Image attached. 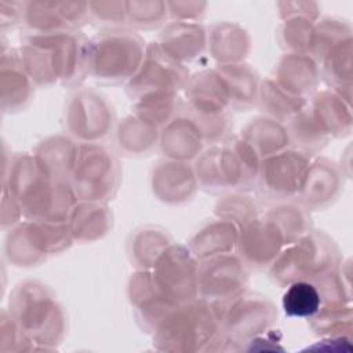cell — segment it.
Returning a JSON list of instances; mask_svg holds the SVG:
<instances>
[{"label":"cell","instance_id":"d6986e66","mask_svg":"<svg viewBox=\"0 0 353 353\" xmlns=\"http://www.w3.org/2000/svg\"><path fill=\"white\" fill-rule=\"evenodd\" d=\"M207 43L214 57L225 63H237L250 50L247 32L229 22L215 25L207 36Z\"/></svg>","mask_w":353,"mask_h":353},{"label":"cell","instance_id":"7402d4cb","mask_svg":"<svg viewBox=\"0 0 353 353\" xmlns=\"http://www.w3.org/2000/svg\"><path fill=\"white\" fill-rule=\"evenodd\" d=\"M323 302V295L320 288L307 280H299L290 283L281 305L284 313L290 317H313L320 312Z\"/></svg>","mask_w":353,"mask_h":353},{"label":"cell","instance_id":"44dd1931","mask_svg":"<svg viewBox=\"0 0 353 353\" xmlns=\"http://www.w3.org/2000/svg\"><path fill=\"white\" fill-rule=\"evenodd\" d=\"M159 134L156 127L137 117H125L123 123L119 124L116 131V141L120 150L128 153L130 156L149 153L153 146H156Z\"/></svg>","mask_w":353,"mask_h":353},{"label":"cell","instance_id":"6da1fadb","mask_svg":"<svg viewBox=\"0 0 353 353\" xmlns=\"http://www.w3.org/2000/svg\"><path fill=\"white\" fill-rule=\"evenodd\" d=\"M259 154L243 138L214 146L199 156L197 183L211 192L245 189L258 182Z\"/></svg>","mask_w":353,"mask_h":353},{"label":"cell","instance_id":"9a60e30c","mask_svg":"<svg viewBox=\"0 0 353 353\" xmlns=\"http://www.w3.org/2000/svg\"><path fill=\"white\" fill-rule=\"evenodd\" d=\"M205 43L207 34L201 25L175 21L163 30L157 44L168 57L181 62L200 57Z\"/></svg>","mask_w":353,"mask_h":353},{"label":"cell","instance_id":"ffe728a7","mask_svg":"<svg viewBox=\"0 0 353 353\" xmlns=\"http://www.w3.org/2000/svg\"><path fill=\"white\" fill-rule=\"evenodd\" d=\"M241 138L248 142L259 157H268L285 149L290 142L288 130L284 128L276 119H256L250 123Z\"/></svg>","mask_w":353,"mask_h":353},{"label":"cell","instance_id":"5bb4252c","mask_svg":"<svg viewBox=\"0 0 353 353\" xmlns=\"http://www.w3.org/2000/svg\"><path fill=\"white\" fill-rule=\"evenodd\" d=\"M181 114L164 125L160 146L170 160L185 161L201 154L204 138L196 124L182 112Z\"/></svg>","mask_w":353,"mask_h":353},{"label":"cell","instance_id":"cb8c5ba5","mask_svg":"<svg viewBox=\"0 0 353 353\" xmlns=\"http://www.w3.org/2000/svg\"><path fill=\"white\" fill-rule=\"evenodd\" d=\"M258 101L262 102L268 113L277 121L295 116L303 105V99L285 92L273 80H266L263 87L259 88Z\"/></svg>","mask_w":353,"mask_h":353},{"label":"cell","instance_id":"ba28073f","mask_svg":"<svg viewBox=\"0 0 353 353\" xmlns=\"http://www.w3.org/2000/svg\"><path fill=\"white\" fill-rule=\"evenodd\" d=\"M128 81V91L135 97L163 91L176 92L188 83V74L183 66L156 43L145 51L139 69Z\"/></svg>","mask_w":353,"mask_h":353},{"label":"cell","instance_id":"52a82bcc","mask_svg":"<svg viewBox=\"0 0 353 353\" xmlns=\"http://www.w3.org/2000/svg\"><path fill=\"white\" fill-rule=\"evenodd\" d=\"M307 168L309 159L306 153L284 149L263 157L258 183L265 193L272 194L274 199L290 200L298 196Z\"/></svg>","mask_w":353,"mask_h":353},{"label":"cell","instance_id":"d4e9b609","mask_svg":"<svg viewBox=\"0 0 353 353\" xmlns=\"http://www.w3.org/2000/svg\"><path fill=\"white\" fill-rule=\"evenodd\" d=\"M125 18L130 23L138 28H153L167 19V3L163 1H145L124 3Z\"/></svg>","mask_w":353,"mask_h":353},{"label":"cell","instance_id":"ac0fdd59","mask_svg":"<svg viewBox=\"0 0 353 353\" xmlns=\"http://www.w3.org/2000/svg\"><path fill=\"white\" fill-rule=\"evenodd\" d=\"M239 232L232 221L219 219L203 228L190 241V252L194 258L208 259L216 255L229 254L237 244Z\"/></svg>","mask_w":353,"mask_h":353},{"label":"cell","instance_id":"e0dca14e","mask_svg":"<svg viewBox=\"0 0 353 353\" xmlns=\"http://www.w3.org/2000/svg\"><path fill=\"white\" fill-rule=\"evenodd\" d=\"M316 80V65L312 58L294 52L280 61L273 81L292 97L303 99L302 95L314 87Z\"/></svg>","mask_w":353,"mask_h":353},{"label":"cell","instance_id":"7c38bea8","mask_svg":"<svg viewBox=\"0 0 353 353\" xmlns=\"http://www.w3.org/2000/svg\"><path fill=\"white\" fill-rule=\"evenodd\" d=\"M152 185L156 194L167 203L189 200L197 183L194 171L176 160L160 161L152 174Z\"/></svg>","mask_w":353,"mask_h":353},{"label":"cell","instance_id":"4316f807","mask_svg":"<svg viewBox=\"0 0 353 353\" xmlns=\"http://www.w3.org/2000/svg\"><path fill=\"white\" fill-rule=\"evenodd\" d=\"M205 3H167L168 15L178 22H192L204 12Z\"/></svg>","mask_w":353,"mask_h":353},{"label":"cell","instance_id":"9c48e42d","mask_svg":"<svg viewBox=\"0 0 353 353\" xmlns=\"http://www.w3.org/2000/svg\"><path fill=\"white\" fill-rule=\"evenodd\" d=\"M324 240L319 234H309L296 241L295 244L274 259L272 266V277L277 283H294L299 280L314 279V274L323 273L328 268L327 262L334 258V252L316 254Z\"/></svg>","mask_w":353,"mask_h":353},{"label":"cell","instance_id":"4fadbf2b","mask_svg":"<svg viewBox=\"0 0 353 353\" xmlns=\"http://www.w3.org/2000/svg\"><path fill=\"white\" fill-rule=\"evenodd\" d=\"M276 312L273 305L263 299V296L243 295L236 298L233 307L228 313V317L221 320L225 323L228 332L237 335H248L259 332L261 328H266L274 319Z\"/></svg>","mask_w":353,"mask_h":353},{"label":"cell","instance_id":"603a6c76","mask_svg":"<svg viewBox=\"0 0 353 353\" xmlns=\"http://www.w3.org/2000/svg\"><path fill=\"white\" fill-rule=\"evenodd\" d=\"M97 203H88L77 210V205L69 215V230L76 240H94L106 233L109 226V214Z\"/></svg>","mask_w":353,"mask_h":353},{"label":"cell","instance_id":"7a4b0ae2","mask_svg":"<svg viewBox=\"0 0 353 353\" xmlns=\"http://www.w3.org/2000/svg\"><path fill=\"white\" fill-rule=\"evenodd\" d=\"M145 57L142 39L127 29L109 28L95 36L88 46V73L98 81L130 80Z\"/></svg>","mask_w":353,"mask_h":353},{"label":"cell","instance_id":"277c9868","mask_svg":"<svg viewBox=\"0 0 353 353\" xmlns=\"http://www.w3.org/2000/svg\"><path fill=\"white\" fill-rule=\"evenodd\" d=\"M10 314L25 335L34 341L54 336L50 328L59 330L62 324L57 301L48 295L44 285L36 281H25L14 290L10 296Z\"/></svg>","mask_w":353,"mask_h":353},{"label":"cell","instance_id":"8fae6325","mask_svg":"<svg viewBox=\"0 0 353 353\" xmlns=\"http://www.w3.org/2000/svg\"><path fill=\"white\" fill-rule=\"evenodd\" d=\"M237 245L244 263L263 268L272 265L279 256L280 248L285 244L277 226L265 219H252L239 234Z\"/></svg>","mask_w":353,"mask_h":353},{"label":"cell","instance_id":"3957f363","mask_svg":"<svg viewBox=\"0 0 353 353\" xmlns=\"http://www.w3.org/2000/svg\"><path fill=\"white\" fill-rule=\"evenodd\" d=\"M87 145L85 149H80L69 183L79 200L101 203L112 197L117 189L119 164L99 143Z\"/></svg>","mask_w":353,"mask_h":353},{"label":"cell","instance_id":"8992f818","mask_svg":"<svg viewBox=\"0 0 353 353\" xmlns=\"http://www.w3.org/2000/svg\"><path fill=\"white\" fill-rule=\"evenodd\" d=\"M154 266V284L172 303L189 302L199 295V263L190 250L168 245Z\"/></svg>","mask_w":353,"mask_h":353},{"label":"cell","instance_id":"484cf974","mask_svg":"<svg viewBox=\"0 0 353 353\" xmlns=\"http://www.w3.org/2000/svg\"><path fill=\"white\" fill-rule=\"evenodd\" d=\"M90 17L102 23H124V3H88Z\"/></svg>","mask_w":353,"mask_h":353},{"label":"cell","instance_id":"30bf717a","mask_svg":"<svg viewBox=\"0 0 353 353\" xmlns=\"http://www.w3.org/2000/svg\"><path fill=\"white\" fill-rule=\"evenodd\" d=\"M245 281V263L240 256L223 254L199 263V294L204 299L232 298Z\"/></svg>","mask_w":353,"mask_h":353},{"label":"cell","instance_id":"5b68a950","mask_svg":"<svg viewBox=\"0 0 353 353\" xmlns=\"http://www.w3.org/2000/svg\"><path fill=\"white\" fill-rule=\"evenodd\" d=\"M114 113L101 94L92 90L76 91L65 109V124L69 134L85 143H98L109 135Z\"/></svg>","mask_w":353,"mask_h":353},{"label":"cell","instance_id":"2e32d148","mask_svg":"<svg viewBox=\"0 0 353 353\" xmlns=\"http://www.w3.org/2000/svg\"><path fill=\"white\" fill-rule=\"evenodd\" d=\"M0 77L3 112L11 113L23 108L30 99L33 81L23 70L15 50H10L8 54L3 50Z\"/></svg>","mask_w":353,"mask_h":353}]
</instances>
